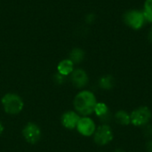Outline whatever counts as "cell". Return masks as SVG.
Returning <instances> with one entry per match:
<instances>
[{
    "label": "cell",
    "instance_id": "cell-1",
    "mask_svg": "<svg viewBox=\"0 0 152 152\" xmlns=\"http://www.w3.org/2000/svg\"><path fill=\"white\" fill-rule=\"evenodd\" d=\"M97 100L94 93L88 90L79 92L74 98L73 105L76 111L82 116H89L94 112Z\"/></svg>",
    "mask_w": 152,
    "mask_h": 152
},
{
    "label": "cell",
    "instance_id": "cell-2",
    "mask_svg": "<svg viewBox=\"0 0 152 152\" xmlns=\"http://www.w3.org/2000/svg\"><path fill=\"white\" fill-rule=\"evenodd\" d=\"M1 103L4 112L9 115L19 114L24 107V102L21 97L14 93L5 94L1 99Z\"/></svg>",
    "mask_w": 152,
    "mask_h": 152
},
{
    "label": "cell",
    "instance_id": "cell-3",
    "mask_svg": "<svg viewBox=\"0 0 152 152\" xmlns=\"http://www.w3.org/2000/svg\"><path fill=\"white\" fill-rule=\"evenodd\" d=\"M152 117L151 110L146 106L135 109L130 115L131 123L135 126H145L149 124Z\"/></svg>",
    "mask_w": 152,
    "mask_h": 152
},
{
    "label": "cell",
    "instance_id": "cell-4",
    "mask_svg": "<svg viewBox=\"0 0 152 152\" xmlns=\"http://www.w3.org/2000/svg\"><path fill=\"white\" fill-rule=\"evenodd\" d=\"M113 139V132L111 127L107 124L98 126L94 134V141L99 146H105Z\"/></svg>",
    "mask_w": 152,
    "mask_h": 152
},
{
    "label": "cell",
    "instance_id": "cell-5",
    "mask_svg": "<svg viewBox=\"0 0 152 152\" xmlns=\"http://www.w3.org/2000/svg\"><path fill=\"white\" fill-rule=\"evenodd\" d=\"M22 136L28 143L36 144L40 141L42 132L40 127L36 123L29 122L23 127Z\"/></svg>",
    "mask_w": 152,
    "mask_h": 152
},
{
    "label": "cell",
    "instance_id": "cell-6",
    "mask_svg": "<svg viewBox=\"0 0 152 152\" xmlns=\"http://www.w3.org/2000/svg\"><path fill=\"white\" fill-rule=\"evenodd\" d=\"M145 20L146 19L143 14V12L133 10V11L127 12L125 14V21L126 22L127 25H129L131 28L134 29L141 28L143 26Z\"/></svg>",
    "mask_w": 152,
    "mask_h": 152
},
{
    "label": "cell",
    "instance_id": "cell-7",
    "mask_svg": "<svg viewBox=\"0 0 152 152\" xmlns=\"http://www.w3.org/2000/svg\"><path fill=\"white\" fill-rule=\"evenodd\" d=\"M76 128L80 134H82L83 136H87V137L92 136L96 130L94 121L89 117L80 118Z\"/></svg>",
    "mask_w": 152,
    "mask_h": 152
},
{
    "label": "cell",
    "instance_id": "cell-8",
    "mask_svg": "<svg viewBox=\"0 0 152 152\" xmlns=\"http://www.w3.org/2000/svg\"><path fill=\"white\" fill-rule=\"evenodd\" d=\"M70 80L73 86L78 89L86 87L89 82L87 73L82 69H76L70 74Z\"/></svg>",
    "mask_w": 152,
    "mask_h": 152
},
{
    "label": "cell",
    "instance_id": "cell-9",
    "mask_svg": "<svg viewBox=\"0 0 152 152\" xmlns=\"http://www.w3.org/2000/svg\"><path fill=\"white\" fill-rule=\"evenodd\" d=\"M79 119H80V117L77 111L69 110V111H67L64 114H62L61 122V125L65 128L72 130L77 127Z\"/></svg>",
    "mask_w": 152,
    "mask_h": 152
},
{
    "label": "cell",
    "instance_id": "cell-10",
    "mask_svg": "<svg viewBox=\"0 0 152 152\" xmlns=\"http://www.w3.org/2000/svg\"><path fill=\"white\" fill-rule=\"evenodd\" d=\"M94 113L104 124H107L111 119V114L110 112L109 107L104 102H97L94 109Z\"/></svg>",
    "mask_w": 152,
    "mask_h": 152
},
{
    "label": "cell",
    "instance_id": "cell-11",
    "mask_svg": "<svg viewBox=\"0 0 152 152\" xmlns=\"http://www.w3.org/2000/svg\"><path fill=\"white\" fill-rule=\"evenodd\" d=\"M73 70H74V63L69 59L62 60L57 65V72L64 77L70 75Z\"/></svg>",
    "mask_w": 152,
    "mask_h": 152
},
{
    "label": "cell",
    "instance_id": "cell-12",
    "mask_svg": "<svg viewBox=\"0 0 152 152\" xmlns=\"http://www.w3.org/2000/svg\"><path fill=\"white\" fill-rule=\"evenodd\" d=\"M114 118H115L116 122L121 126H128L131 123L130 115L123 110H120L118 112H116Z\"/></svg>",
    "mask_w": 152,
    "mask_h": 152
},
{
    "label": "cell",
    "instance_id": "cell-13",
    "mask_svg": "<svg viewBox=\"0 0 152 152\" xmlns=\"http://www.w3.org/2000/svg\"><path fill=\"white\" fill-rule=\"evenodd\" d=\"M85 58V52L81 48H74L71 50L69 53V60L74 63V64H78L81 61H83Z\"/></svg>",
    "mask_w": 152,
    "mask_h": 152
},
{
    "label": "cell",
    "instance_id": "cell-14",
    "mask_svg": "<svg viewBox=\"0 0 152 152\" xmlns=\"http://www.w3.org/2000/svg\"><path fill=\"white\" fill-rule=\"evenodd\" d=\"M99 86L103 90H111L115 86V79L110 75L102 77L99 80Z\"/></svg>",
    "mask_w": 152,
    "mask_h": 152
},
{
    "label": "cell",
    "instance_id": "cell-15",
    "mask_svg": "<svg viewBox=\"0 0 152 152\" xmlns=\"http://www.w3.org/2000/svg\"><path fill=\"white\" fill-rule=\"evenodd\" d=\"M143 14L148 21L152 22V0H146L144 4Z\"/></svg>",
    "mask_w": 152,
    "mask_h": 152
},
{
    "label": "cell",
    "instance_id": "cell-16",
    "mask_svg": "<svg viewBox=\"0 0 152 152\" xmlns=\"http://www.w3.org/2000/svg\"><path fill=\"white\" fill-rule=\"evenodd\" d=\"M53 81L57 85H62L63 83H65V77L57 72L56 74L53 75Z\"/></svg>",
    "mask_w": 152,
    "mask_h": 152
},
{
    "label": "cell",
    "instance_id": "cell-17",
    "mask_svg": "<svg viewBox=\"0 0 152 152\" xmlns=\"http://www.w3.org/2000/svg\"><path fill=\"white\" fill-rule=\"evenodd\" d=\"M145 134L148 136H152V126H145Z\"/></svg>",
    "mask_w": 152,
    "mask_h": 152
},
{
    "label": "cell",
    "instance_id": "cell-18",
    "mask_svg": "<svg viewBox=\"0 0 152 152\" xmlns=\"http://www.w3.org/2000/svg\"><path fill=\"white\" fill-rule=\"evenodd\" d=\"M94 14H92V13H90V14H88L87 16H86V21L87 22H92V21H94Z\"/></svg>",
    "mask_w": 152,
    "mask_h": 152
},
{
    "label": "cell",
    "instance_id": "cell-19",
    "mask_svg": "<svg viewBox=\"0 0 152 152\" xmlns=\"http://www.w3.org/2000/svg\"><path fill=\"white\" fill-rule=\"evenodd\" d=\"M146 150H147V151L148 152H152V140H151V141L147 143V145H146Z\"/></svg>",
    "mask_w": 152,
    "mask_h": 152
},
{
    "label": "cell",
    "instance_id": "cell-20",
    "mask_svg": "<svg viewBox=\"0 0 152 152\" xmlns=\"http://www.w3.org/2000/svg\"><path fill=\"white\" fill-rule=\"evenodd\" d=\"M4 126H3V124H2V122L0 121V135L3 134V132H4Z\"/></svg>",
    "mask_w": 152,
    "mask_h": 152
},
{
    "label": "cell",
    "instance_id": "cell-21",
    "mask_svg": "<svg viewBox=\"0 0 152 152\" xmlns=\"http://www.w3.org/2000/svg\"><path fill=\"white\" fill-rule=\"evenodd\" d=\"M114 152H126L125 151H123V150H121V149H118V150H116Z\"/></svg>",
    "mask_w": 152,
    "mask_h": 152
}]
</instances>
